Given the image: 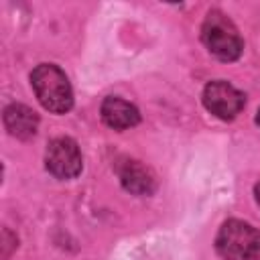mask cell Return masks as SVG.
<instances>
[{"label":"cell","instance_id":"52a82bcc","mask_svg":"<svg viewBox=\"0 0 260 260\" xmlns=\"http://www.w3.org/2000/svg\"><path fill=\"white\" fill-rule=\"evenodd\" d=\"M122 187L134 195H148L154 191V175L138 160H124L118 169Z\"/></svg>","mask_w":260,"mask_h":260},{"label":"cell","instance_id":"8992f818","mask_svg":"<svg viewBox=\"0 0 260 260\" xmlns=\"http://www.w3.org/2000/svg\"><path fill=\"white\" fill-rule=\"evenodd\" d=\"M102 118L110 128L126 130V128H132L138 124L140 114H138L136 106H132L130 102L112 95V98H106L102 104Z\"/></svg>","mask_w":260,"mask_h":260},{"label":"cell","instance_id":"7a4b0ae2","mask_svg":"<svg viewBox=\"0 0 260 260\" xmlns=\"http://www.w3.org/2000/svg\"><path fill=\"white\" fill-rule=\"evenodd\" d=\"M215 248L225 260H260V232L246 221H225L215 238Z\"/></svg>","mask_w":260,"mask_h":260},{"label":"cell","instance_id":"5b68a950","mask_svg":"<svg viewBox=\"0 0 260 260\" xmlns=\"http://www.w3.org/2000/svg\"><path fill=\"white\" fill-rule=\"evenodd\" d=\"M244 102H246L244 93L240 89H236L232 83L221 81V79L207 83L205 89H203V104H205V108L213 116H217L221 120L236 118L240 114V110L244 108Z\"/></svg>","mask_w":260,"mask_h":260},{"label":"cell","instance_id":"6da1fadb","mask_svg":"<svg viewBox=\"0 0 260 260\" xmlns=\"http://www.w3.org/2000/svg\"><path fill=\"white\" fill-rule=\"evenodd\" d=\"M30 83L39 102L49 112L63 114L73 106V91L69 79L57 65H49V63L39 65L30 73Z\"/></svg>","mask_w":260,"mask_h":260},{"label":"cell","instance_id":"3957f363","mask_svg":"<svg viewBox=\"0 0 260 260\" xmlns=\"http://www.w3.org/2000/svg\"><path fill=\"white\" fill-rule=\"evenodd\" d=\"M201 39L209 49V53L221 61L238 59L244 49V43L236 24L219 10H211L205 16L201 26Z\"/></svg>","mask_w":260,"mask_h":260},{"label":"cell","instance_id":"277c9868","mask_svg":"<svg viewBox=\"0 0 260 260\" xmlns=\"http://www.w3.org/2000/svg\"><path fill=\"white\" fill-rule=\"evenodd\" d=\"M45 162L51 175L57 179H73L81 173V152L75 140L71 138H55L47 146Z\"/></svg>","mask_w":260,"mask_h":260},{"label":"cell","instance_id":"30bf717a","mask_svg":"<svg viewBox=\"0 0 260 260\" xmlns=\"http://www.w3.org/2000/svg\"><path fill=\"white\" fill-rule=\"evenodd\" d=\"M256 124L260 126V110H258V114H256Z\"/></svg>","mask_w":260,"mask_h":260},{"label":"cell","instance_id":"9c48e42d","mask_svg":"<svg viewBox=\"0 0 260 260\" xmlns=\"http://www.w3.org/2000/svg\"><path fill=\"white\" fill-rule=\"evenodd\" d=\"M256 201H258V205H260V183L256 185Z\"/></svg>","mask_w":260,"mask_h":260},{"label":"cell","instance_id":"ba28073f","mask_svg":"<svg viewBox=\"0 0 260 260\" xmlns=\"http://www.w3.org/2000/svg\"><path fill=\"white\" fill-rule=\"evenodd\" d=\"M4 126H6V130H8L12 136L26 140V138L35 136L37 126H39V116H37L28 106L10 104V106L4 110Z\"/></svg>","mask_w":260,"mask_h":260}]
</instances>
